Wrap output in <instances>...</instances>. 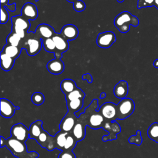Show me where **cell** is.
Returning <instances> with one entry per match:
<instances>
[{
    "instance_id": "1",
    "label": "cell",
    "mask_w": 158,
    "mask_h": 158,
    "mask_svg": "<svg viewBox=\"0 0 158 158\" xmlns=\"http://www.w3.org/2000/svg\"><path fill=\"white\" fill-rule=\"evenodd\" d=\"M1 147L4 146L10 151L12 154L17 158H37L38 154L35 151H28L25 143L10 137L5 139L1 136Z\"/></svg>"
},
{
    "instance_id": "2",
    "label": "cell",
    "mask_w": 158,
    "mask_h": 158,
    "mask_svg": "<svg viewBox=\"0 0 158 158\" xmlns=\"http://www.w3.org/2000/svg\"><path fill=\"white\" fill-rule=\"evenodd\" d=\"M114 23L120 32L125 33L130 30V25L137 27L139 25V20L128 11H123L115 17Z\"/></svg>"
},
{
    "instance_id": "3",
    "label": "cell",
    "mask_w": 158,
    "mask_h": 158,
    "mask_svg": "<svg viewBox=\"0 0 158 158\" xmlns=\"http://www.w3.org/2000/svg\"><path fill=\"white\" fill-rule=\"evenodd\" d=\"M42 46V40L33 32H28L25 37L22 39L19 46L20 48L25 49L27 54L30 56L36 55L41 49Z\"/></svg>"
},
{
    "instance_id": "4",
    "label": "cell",
    "mask_w": 158,
    "mask_h": 158,
    "mask_svg": "<svg viewBox=\"0 0 158 158\" xmlns=\"http://www.w3.org/2000/svg\"><path fill=\"white\" fill-rule=\"evenodd\" d=\"M135 107V105L133 99L128 98L122 99L117 105V119L127 118L133 114Z\"/></svg>"
},
{
    "instance_id": "5",
    "label": "cell",
    "mask_w": 158,
    "mask_h": 158,
    "mask_svg": "<svg viewBox=\"0 0 158 158\" xmlns=\"http://www.w3.org/2000/svg\"><path fill=\"white\" fill-rule=\"evenodd\" d=\"M11 137L25 143L30 138L29 130L22 123L14 125L10 130Z\"/></svg>"
},
{
    "instance_id": "6",
    "label": "cell",
    "mask_w": 158,
    "mask_h": 158,
    "mask_svg": "<svg viewBox=\"0 0 158 158\" xmlns=\"http://www.w3.org/2000/svg\"><path fill=\"white\" fill-rule=\"evenodd\" d=\"M116 41V36L114 33L107 31L99 33L96 39L97 45L101 48H109Z\"/></svg>"
},
{
    "instance_id": "7",
    "label": "cell",
    "mask_w": 158,
    "mask_h": 158,
    "mask_svg": "<svg viewBox=\"0 0 158 158\" xmlns=\"http://www.w3.org/2000/svg\"><path fill=\"white\" fill-rule=\"evenodd\" d=\"M99 112L104 118L110 122L117 119V105L112 102H107L103 104L99 108Z\"/></svg>"
},
{
    "instance_id": "8",
    "label": "cell",
    "mask_w": 158,
    "mask_h": 158,
    "mask_svg": "<svg viewBox=\"0 0 158 158\" xmlns=\"http://www.w3.org/2000/svg\"><path fill=\"white\" fill-rule=\"evenodd\" d=\"M19 109V107L15 106L9 100L6 98H1L0 110L1 116L7 118H11L14 115L15 110Z\"/></svg>"
},
{
    "instance_id": "9",
    "label": "cell",
    "mask_w": 158,
    "mask_h": 158,
    "mask_svg": "<svg viewBox=\"0 0 158 158\" xmlns=\"http://www.w3.org/2000/svg\"><path fill=\"white\" fill-rule=\"evenodd\" d=\"M104 130L109 131L110 134L109 135L102 136V141H106L108 140H113L117 138V135L121 131L120 127L119 125L115 121L110 122H106L103 126Z\"/></svg>"
},
{
    "instance_id": "10",
    "label": "cell",
    "mask_w": 158,
    "mask_h": 158,
    "mask_svg": "<svg viewBox=\"0 0 158 158\" xmlns=\"http://www.w3.org/2000/svg\"><path fill=\"white\" fill-rule=\"evenodd\" d=\"M35 33L40 39L44 40L52 38L56 32L51 25L46 23H42L37 26Z\"/></svg>"
},
{
    "instance_id": "11",
    "label": "cell",
    "mask_w": 158,
    "mask_h": 158,
    "mask_svg": "<svg viewBox=\"0 0 158 158\" xmlns=\"http://www.w3.org/2000/svg\"><path fill=\"white\" fill-rule=\"evenodd\" d=\"M21 15L28 20H35L38 15L36 5L31 2H26L22 8Z\"/></svg>"
},
{
    "instance_id": "12",
    "label": "cell",
    "mask_w": 158,
    "mask_h": 158,
    "mask_svg": "<svg viewBox=\"0 0 158 158\" xmlns=\"http://www.w3.org/2000/svg\"><path fill=\"white\" fill-rule=\"evenodd\" d=\"M38 143L43 148H46L49 151H52L55 148L54 136H50L46 131L43 130L36 139Z\"/></svg>"
},
{
    "instance_id": "13",
    "label": "cell",
    "mask_w": 158,
    "mask_h": 158,
    "mask_svg": "<svg viewBox=\"0 0 158 158\" xmlns=\"http://www.w3.org/2000/svg\"><path fill=\"white\" fill-rule=\"evenodd\" d=\"M46 67L51 73L58 75L62 73L64 70L65 65L60 59L55 58L48 62L46 65Z\"/></svg>"
},
{
    "instance_id": "14",
    "label": "cell",
    "mask_w": 158,
    "mask_h": 158,
    "mask_svg": "<svg viewBox=\"0 0 158 158\" xmlns=\"http://www.w3.org/2000/svg\"><path fill=\"white\" fill-rule=\"evenodd\" d=\"M60 33L67 40H73L76 39L78 35V30L75 25L67 24L62 27Z\"/></svg>"
},
{
    "instance_id": "15",
    "label": "cell",
    "mask_w": 158,
    "mask_h": 158,
    "mask_svg": "<svg viewBox=\"0 0 158 158\" xmlns=\"http://www.w3.org/2000/svg\"><path fill=\"white\" fill-rule=\"evenodd\" d=\"M52 40L54 42L56 51L63 53L66 52L69 48V43L64 37H63L60 33H56L52 36Z\"/></svg>"
},
{
    "instance_id": "16",
    "label": "cell",
    "mask_w": 158,
    "mask_h": 158,
    "mask_svg": "<svg viewBox=\"0 0 158 158\" xmlns=\"http://www.w3.org/2000/svg\"><path fill=\"white\" fill-rule=\"evenodd\" d=\"M12 27H18L24 30L26 32H28L30 28V20L23 17L22 15H18L13 16L11 18Z\"/></svg>"
},
{
    "instance_id": "17",
    "label": "cell",
    "mask_w": 158,
    "mask_h": 158,
    "mask_svg": "<svg viewBox=\"0 0 158 158\" xmlns=\"http://www.w3.org/2000/svg\"><path fill=\"white\" fill-rule=\"evenodd\" d=\"M128 93V85L125 80H120L114 88V95L119 99L125 98Z\"/></svg>"
},
{
    "instance_id": "18",
    "label": "cell",
    "mask_w": 158,
    "mask_h": 158,
    "mask_svg": "<svg viewBox=\"0 0 158 158\" xmlns=\"http://www.w3.org/2000/svg\"><path fill=\"white\" fill-rule=\"evenodd\" d=\"M43 122L40 120H37L30 125L29 129L30 133V138L35 139L36 140L38 139L40 135L44 130L42 128Z\"/></svg>"
},
{
    "instance_id": "19",
    "label": "cell",
    "mask_w": 158,
    "mask_h": 158,
    "mask_svg": "<svg viewBox=\"0 0 158 158\" xmlns=\"http://www.w3.org/2000/svg\"><path fill=\"white\" fill-rule=\"evenodd\" d=\"M0 58L1 68L4 71H9L10 70H11L14 64L15 59L9 57L2 51L1 52Z\"/></svg>"
},
{
    "instance_id": "20",
    "label": "cell",
    "mask_w": 158,
    "mask_h": 158,
    "mask_svg": "<svg viewBox=\"0 0 158 158\" xmlns=\"http://www.w3.org/2000/svg\"><path fill=\"white\" fill-rule=\"evenodd\" d=\"M75 120L71 116H68L67 114L65 117L61 121L59 127L60 128V131L63 132H69L72 130H73L75 126Z\"/></svg>"
},
{
    "instance_id": "21",
    "label": "cell",
    "mask_w": 158,
    "mask_h": 158,
    "mask_svg": "<svg viewBox=\"0 0 158 158\" xmlns=\"http://www.w3.org/2000/svg\"><path fill=\"white\" fill-rule=\"evenodd\" d=\"M60 87L65 95L68 94L77 88L75 82L73 80L69 78L63 80L60 83Z\"/></svg>"
},
{
    "instance_id": "22",
    "label": "cell",
    "mask_w": 158,
    "mask_h": 158,
    "mask_svg": "<svg viewBox=\"0 0 158 158\" xmlns=\"http://www.w3.org/2000/svg\"><path fill=\"white\" fill-rule=\"evenodd\" d=\"M21 50L22 48H20V47L14 46L7 44L3 47L2 52L15 60L20 54Z\"/></svg>"
},
{
    "instance_id": "23",
    "label": "cell",
    "mask_w": 158,
    "mask_h": 158,
    "mask_svg": "<svg viewBox=\"0 0 158 158\" xmlns=\"http://www.w3.org/2000/svg\"><path fill=\"white\" fill-rule=\"evenodd\" d=\"M83 105V99H78L67 101L68 113L73 114L80 110Z\"/></svg>"
},
{
    "instance_id": "24",
    "label": "cell",
    "mask_w": 158,
    "mask_h": 158,
    "mask_svg": "<svg viewBox=\"0 0 158 158\" xmlns=\"http://www.w3.org/2000/svg\"><path fill=\"white\" fill-rule=\"evenodd\" d=\"M103 122L104 117L101 114H93L89 117V125L93 129H97L102 126Z\"/></svg>"
},
{
    "instance_id": "25",
    "label": "cell",
    "mask_w": 158,
    "mask_h": 158,
    "mask_svg": "<svg viewBox=\"0 0 158 158\" xmlns=\"http://www.w3.org/2000/svg\"><path fill=\"white\" fill-rule=\"evenodd\" d=\"M73 135L77 141L82 140L85 136V127L80 123H75L73 128Z\"/></svg>"
},
{
    "instance_id": "26",
    "label": "cell",
    "mask_w": 158,
    "mask_h": 158,
    "mask_svg": "<svg viewBox=\"0 0 158 158\" xmlns=\"http://www.w3.org/2000/svg\"><path fill=\"white\" fill-rule=\"evenodd\" d=\"M148 135L151 140L158 143V122H154L149 127Z\"/></svg>"
},
{
    "instance_id": "27",
    "label": "cell",
    "mask_w": 158,
    "mask_h": 158,
    "mask_svg": "<svg viewBox=\"0 0 158 158\" xmlns=\"http://www.w3.org/2000/svg\"><path fill=\"white\" fill-rule=\"evenodd\" d=\"M65 96L66 101H70L78 99H84L85 96V94L80 88H77L73 91H72L71 93Z\"/></svg>"
},
{
    "instance_id": "28",
    "label": "cell",
    "mask_w": 158,
    "mask_h": 158,
    "mask_svg": "<svg viewBox=\"0 0 158 158\" xmlns=\"http://www.w3.org/2000/svg\"><path fill=\"white\" fill-rule=\"evenodd\" d=\"M21 41H22V38L13 31H12L7 36L6 39L7 44L14 46H18V47H19Z\"/></svg>"
},
{
    "instance_id": "29",
    "label": "cell",
    "mask_w": 158,
    "mask_h": 158,
    "mask_svg": "<svg viewBox=\"0 0 158 158\" xmlns=\"http://www.w3.org/2000/svg\"><path fill=\"white\" fill-rule=\"evenodd\" d=\"M42 43H43V47L44 48L46 51L48 52H53V53H54L56 51V46L52 38L42 40Z\"/></svg>"
},
{
    "instance_id": "30",
    "label": "cell",
    "mask_w": 158,
    "mask_h": 158,
    "mask_svg": "<svg viewBox=\"0 0 158 158\" xmlns=\"http://www.w3.org/2000/svg\"><path fill=\"white\" fill-rule=\"evenodd\" d=\"M67 135H68L67 132H63L60 131L57 133L56 137V143L57 147L59 148L58 149L64 148Z\"/></svg>"
},
{
    "instance_id": "31",
    "label": "cell",
    "mask_w": 158,
    "mask_h": 158,
    "mask_svg": "<svg viewBox=\"0 0 158 158\" xmlns=\"http://www.w3.org/2000/svg\"><path fill=\"white\" fill-rule=\"evenodd\" d=\"M32 102L36 106L41 105L44 101V96L40 92H35L31 96Z\"/></svg>"
},
{
    "instance_id": "32",
    "label": "cell",
    "mask_w": 158,
    "mask_h": 158,
    "mask_svg": "<svg viewBox=\"0 0 158 158\" xmlns=\"http://www.w3.org/2000/svg\"><path fill=\"white\" fill-rule=\"evenodd\" d=\"M141 133V132L140 130H137L136 134L135 135H132L128 139L129 143L130 144H135L137 146L141 145L143 142V138Z\"/></svg>"
},
{
    "instance_id": "33",
    "label": "cell",
    "mask_w": 158,
    "mask_h": 158,
    "mask_svg": "<svg viewBox=\"0 0 158 158\" xmlns=\"http://www.w3.org/2000/svg\"><path fill=\"white\" fill-rule=\"evenodd\" d=\"M75 138H73L72 135H68L66 138V141H65V146L64 149L65 150H71L73 146H75V143L77 142V141H75ZM72 151V150H71Z\"/></svg>"
},
{
    "instance_id": "34",
    "label": "cell",
    "mask_w": 158,
    "mask_h": 158,
    "mask_svg": "<svg viewBox=\"0 0 158 158\" xmlns=\"http://www.w3.org/2000/svg\"><path fill=\"white\" fill-rule=\"evenodd\" d=\"M154 0H138V8H144L148 7L154 6Z\"/></svg>"
},
{
    "instance_id": "35",
    "label": "cell",
    "mask_w": 158,
    "mask_h": 158,
    "mask_svg": "<svg viewBox=\"0 0 158 158\" xmlns=\"http://www.w3.org/2000/svg\"><path fill=\"white\" fill-rule=\"evenodd\" d=\"M9 19V14L7 9L3 6H1V23L4 24L7 23Z\"/></svg>"
},
{
    "instance_id": "36",
    "label": "cell",
    "mask_w": 158,
    "mask_h": 158,
    "mask_svg": "<svg viewBox=\"0 0 158 158\" xmlns=\"http://www.w3.org/2000/svg\"><path fill=\"white\" fill-rule=\"evenodd\" d=\"M73 8L77 12H81L86 8L85 3L81 0H77L73 3Z\"/></svg>"
},
{
    "instance_id": "37",
    "label": "cell",
    "mask_w": 158,
    "mask_h": 158,
    "mask_svg": "<svg viewBox=\"0 0 158 158\" xmlns=\"http://www.w3.org/2000/svg\"><path fill=\"white\" fill-rule=\"evenodd\" d=\"M1 6L6 7L10 12H15L16 10V3L9 4V0H1Z\"/></svg>"
},
{
    "instance_id": "38",
    "label": "cell",
    "mask_w": 158,
    "mask_h": 158,
    "mask_svg": "<svg viewBox=\"0 0 158 158\" xmlns=\"http://www.w3.org/2000/svg\"><path fill=\"white\" fill-rule=\"evenodd\" d=\"M12 31L15 33L17 35H19L22 39L24 38L28 32H26L24 30L18 28V27H12Z\"/></svg>"
},
{
    "instance_id": "39",
    "label": "cell",
    "mask_w": 158,
    "mask_h": 158,
    "mask_svg": "<svg viewBox=\"0 0 158 158\" xmlns=\"http://www.w3.org/2000/svg\"><path fill=\"white\" fill-rule=\"evenodd\" d=\"M59 158H75L74 154L72 153V151L68 152H62L59 155Z\"/></svg>"
},
{
    "instance_id": "40",
    "label": "cell",
    "mask_w": 158,
    "mask_h": 158,
    "mask_svg": "<svg viewBox=\"0 0 158 158\" xmlns=\"http://www.w3.org/2000/svg\"><path fill=\"white\" fill-rule=\"evenodd\" d=\"M82 79L83 80H87L88 82L89 83H91L93 81V79H92V77L91 75L89 74V73H86L85 75H83L82 76Z\"/></svg>"
},
{
    "instance_id": "41",
    "label": "cell",
    "mask_w": 158,
    "mask_h": 158,
    "mask_svg": "<svg viewBox=\"0 0 158 158\" xmlns=\"http://www.w3.org/2000/svg\"><path fill=\"white\" fill-rule=\"evenodd\" d=\"M54 56H55V58H57V59H60L62 57V53L61 52H59L58 51H56L54 53Z\"/></svg>"
},
{
    "instance_id": "42",
    "label": "cell",
    "mask_w": 158,
    "mask_h": 158,
    "mask_svg": "<svg viewBox=\"0 0 158 158\" xmlns=\"http://www.w3.org/2000/svg\"><path fill=\"white\" fill-rule=\"evenodd\" d=\"M154 66L156 68H158V59L155 60L154 62Z\"/></svg>"
},
{
    "instance_id": "43",
    "label": "cell",
    "mask_w": 158,
    "mask_h": 158,
    "mask_svg": "<svg viewBox=\"0 0 158 158\" xmlns=\"http://www.w3.org/2000/svg\"><path fill=\"white\" fill-rule=\"evenodd\" d=\"M106 97V93H102L100 95V98L102 99V98H104Z\"/></svg>"
},
{
    "instance_id": "44",
    "label": "cell",
    "mask_w": 158,
    "mask_h": 158,
    "mask_svg": "<svg viewBox=\"0 0 158 158\" xmlns=\"http://www.w3.org/2000/svg\"><path fill=\"white\" fill-rule=\"evenodd\" d=\"M68 2H70V3H73L74 2H75L77 0H67Z\"/></svg>"
},
{
    "instance_id": "45",
    "label": "cell",
    "mask_w": 158,
    "mask_h": 158,
    "mask_svg": "<svg viewBox=\"0 0 158 158\" xmlns=\"http://www.w3.org/2000/svg\"><path fill=\"white\" fill-rule=\"evenodd\" d=\"M117 1L118 2H122L124 0H117Z\"/></svg>"
},
{
    "instance_id": "46",
    "label": "cell",
    "mask_w": 158,
    "mask_h": 158,
    "mask_svg": "<svg viewBox=\"0 0 158 158\" xmlns=\"http://www.w3.org/2000/svg\"><path fill=\"white\" fill-rule=\"evenodd\" d=\"M35 1H39V0H35Z\"/></svg>"
}]
</instances>
